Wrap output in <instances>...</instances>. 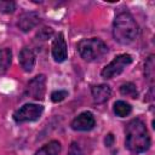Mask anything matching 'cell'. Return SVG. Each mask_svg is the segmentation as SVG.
<instances>
[{
	"label": "cell",
	"mask_w": 155,
	"mask_h": 155,
	"mask_svg": "<svg viewBox=\"0 0 155 155\" xmlns=\"http://www.w3.org/2000/svg\"><path fill=\"white\" fill-rule=\"evenodd\" d=\"M78 51L80 56L87 62H96L102 59L108 53V46L97 38L82 39L78 44Z\"/></svg>",
	"instance_id": "obj_3"
},
{
	"label": "cell",
	"mask_w": 155,
	"mask_h": 155,
	"mask_svg": "<svg viewBox=\"0 0 155 155\" xmlns=\"http://www.w3.org/2000/svg\"><path fill=\"white\" fill-rule=\"evenodd\" d=\"M131 63H132V57L130 54H127V53L119 54L108 65H105L103 68V70L101 71V75L104 79H111L116 75H120L125 70V68L127 65H130Z\"/></svg>",
	"instance_id": "obj_4"
},
{
	"label": "cell",
	"mask_w": 155,
	"mask_h": 155,
	"mask_svg": "<svg viewBox=\"0 0 155 155\" xmlns=\"http://www.w3.org/2000/svg\"><path fill=\"white\" fill-rule=\"evenodd\" d=\"M120 93L122 96L131 97V98H137V96H138V91L136 88V85H133L132 82L122 84L120 86Z\"/></svg>",
	"instance_id": "obj_16"
},
{
	"label": "cell",
	"mask_w": 155,
	"mask_h": 155,
	"mask_svg": "<svg viewBox=\"0 0 155 155\" xmlns=\"http://www.w3.org/2000/svg\"><path fill=\"white\" fill-rule=\"evenodd\" d=\"M154 67H155V63H154V56H149V58L147 59L145 64H144V74H145V78L147 80L153 84L154 82V75H155V71H154Z\"/></svg>",
	"instance_id": "obj_15"
},
{
	"label": "cell",
	"mask_w": 155,
	"mask_h": 155,
	"mask_svg": "<svg viewBox=\"0 0 155 155\" xmlns=\"http://www.w3.org/2000/svg\"><path fill=\"white\" fill-rule=\"evenodd\" d=\"M61 153V143L57 140H51L44 147H41L35 155H58Z\"/></svg>",
	"instance_id": "obj_12"
},
{
	"label": "cell",
	"mask_w": 155,
	"mask_h": 155,
	"mask_svg": "<svg viewBox=\"0 0 155 155\" xmlns=\"http://www.w3.org/2000/svg\"><path fill=\"white\" fill-rule=\"evenodd\" d=\"M126 134V147L130 151L134 154L144 153L150 147V137L145 124L140 119L131 120L125 128Z\"/></svg>",
	"instance_id": "obj_1"
},
{
	"label": "cell",
	"mask_w": 155,
	"mask_h": 155,
	"mask_svg": "<svg viewBox=\"0 0 155 155\" xmlns=\"http://www.w3.org/2000/svg\"><path fill=\"white\" fill-rule=\"evenodd\" d=\"M138 24L128 12H120L113 23V36L122 45H128L138 36Z\"/></svg>",
	"instance_id": "obj_2"
},
{
	"label": "cell",
	"mask_w": 155,
	"mask_h": 155,
	"mask_svg": "<svg viewBox=\"0 0 155 155\" xmlns=\"http://www.w3.org/2000/svg\"><path fill=\"white\" fill-rule=\"evenodd\" d=\"M65 97H68V91H65V90H57L51 93V99L53 103H59V102L64 101Z\"/></svg>",
	"instance_id": "obj_18"
},
{
	"label": "cell",
	"mask_w": 155,
	"mask_h": 155,
	"mask_svg": "<svg viewBox=\"0 0 155 155\" xmlns=\"http://www.w3.org/2000/svg\"><path fill=\"white\" fill-rule=\"evenodd\" d=\"M96 125V120L92 113L90 111H84L79 114L70 124L71 128L74 131H80V132H86L91 131Z\"/></svg>",
	"instance_id": "obj_7"
},
{
	"label": "cell",
	"mask_w": 155,
	"mask_h": 155,
	"mask_svg": "<svg viewBox=\"0 0 155 155\" xmlns=\"http://www.w3.org/2000/svg\"><path fill=\"white\" fill-rule=\"evenodd\" d=\"M40 22V16L38 12L35 11H28V12H24L22 13L19 17H18V21H17V27L27 33V31H30L33 28H35Z\"/></svg>",
	"instance_id": "obj_9"
},
{
	"label": "cell",
	"mask_w": 155,
	"mask_h": 155,
	"mask_svg": "<svg viewBox=\"0 0 155 155\" xmlns=\"http://www.w3.org/2000/svg\"><path fill=\"white\" fill-rule=\"evenodd\" d=\"M104 143H105L107 147H111L113 145V143H114V136H113V133H108L107 134V137L104 139Z\"/></svg>",
	"instance_id": "obj_21"
},
{
	"label": "cell",
	"mask_w": 155,
	"mask_h": 155,
	"mask_svg": "<svg viewBox=\"0 0 155 155\" xmlns=\"http://www.w3.org/2000/svg\"><path fill=\"white\" fill-rule=\"evenodd\" d=\"M91 93H92L93 102L96 104H102V103H104L109 99V97L111 94V90L108 85L101 84V85H97V86H92Z\"/></svg>",
	"instance_id": "obj_10"
},
{
	"label": "cell",
	"mask_w": 155,
	"mask_h": 155,
	"mask_svg": "<svg viewBox=\"0 0 155 155\" xmlns=\"http://www.w3.org/2000/svg\"><path fill=\"white\" fill-rule=\"evenodd\" d=\"M42 111H44V108L41 105L34 104V103H27L13 113V120L17 124L36 121L40 119Z\"/></svg>",
	"instance_id": "obj_5"
},
{
	"label": "cell",
	"mask_w": 155,
	"mask_h": 155,
	"mask_svg": "<svg viewBox=\"0 0 155 155\" xmlns=\"http://www.w3.org/2000/svg\"><path fill=\"white\" fill-rule=\"evenodd\" d=\"M69 155H82L80 148H79V144L76 143H73L70 145V149H69Z\"/></svg>",
	"instance_id": "obj_20"
},
{
	"label": "cell",
	"mask_w": 155,
	"mask_h": 155,
	"mask_svg": "<svg viewBox=\"0 0 155 155\" xmlns=\"http://www.w3.org/2000/svg\"><path fill=\"white\" fill-rule=\"evenodd\" d=\"M19 64L22 67V69L27 73L31 71L34 65H35V54L34 52L29 48V47H24L22 48V51L19 52Z\"/></svg>",
	"instance_id": "obj_11"
},
{
	"label": "cell",
	"mask_w": 155,
	"mask_h": 155,
	"mask_svg": "<svg viewBox=\"0 0 155 155\" xmlns=\"http://www.w3.org/2000/svg\"><path fill=\"white\" fill-rule=\"evenodd\" d=\"M16 10V2L11 0H0V12L12 13Z\"/></svg>",
	"instance_id": "obj_17"
},
{
	"label": "cell",
	"mask_w": 155,
	"mask_h": 155,
	"mask_svg": "<svg viewBox=\"0 0 155 155\" xmlns=\"http://www.w3.org/2000/svg\"><path fill=\"white\" fill-rule=\"evenodd\" d=\"M52 34H53V30H52L51 28L45 27V28L40 29V31L36 34V38H39V39H41V40H46V39H48L50 36H52Z\"/></svg>",
	"instance_id": "obj_19"
},
{
	"label": "cell",
	"mask_w": 155,
	"mask_h": 155,
	"mask_svg": "<svg viewBox=\"0 0 155 155\" xmlns=\"http://www.w3.org/2000/svg\"><path fill=\"white\" fill-rule=\"evenodd\" d=\"M68 50L63 33H58L52 42V57L57 63H62L67 59Z\"/></svg>",
	"instance_id": "obj_8"
},
{
	"label": "cell",
	"mask_w": 155,
	"mask_h": 155,
	"mask_svg": "<svg viewBox=\"0 0 155 155\" xmlns=\"http://www.w3.org/2000/svg\"><path fill=\"white\" fill-rule=\"evenodd\" d=\"M46 92V76L44 74H40L35 78H33L25 88V96L34 98L36 101L42 99Z\"/></svg>",
	"instance_id": "obj_6"
},
{
	"label": "cell",
	"mask_w": 155,
	"mask_h": 155,
	"mask_svg": "<svg viewBox=\"0 0 155 155\" xmlns=\"http://www.w3.org/2000/svg\"><path fill=\"white\" fill-rule=\"evenodd\" d=\"M12 62V52L10 48L0 50V76H2L10 68Z\"/></svg>",
	"instance_id": "obj_13"
},
{
	"label": "cell",
	"mask_w": 155,
	"mask_h": 155,
	"mask_svg": "<svg viewBox=\"0 0 155 155\" xmlns=\"http://www.w3.org/2000/svg\"><path fill=\"white\" fill-rule=\"evenodd\" d=\"M132 111V107L125 102V101H116L114 103V113L116 116L119 117H125L127 115H130Z\"/></svg>",
	"instance_id": "obj_14"
}]
</instances>
